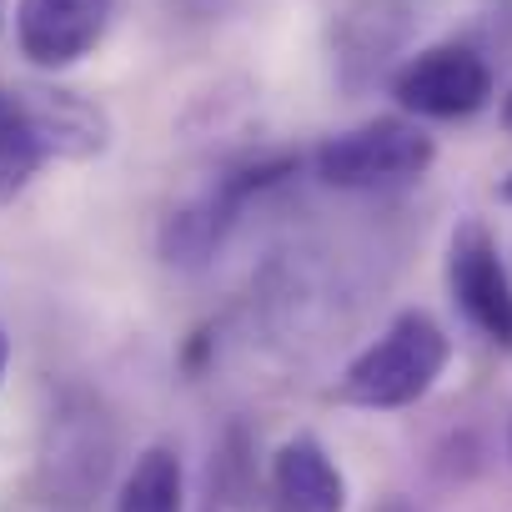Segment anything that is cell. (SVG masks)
I'll return each mask as SVG.
<instances>
[{"label":"cell","mask_w":512,"mask_h":512,"mask_svg":"<svg viewBox=\"0 0 512 512\" xmlns=\"http://www.w3.org/2000/svg\"><path fill=\"white\" fill-rule=\"evenodd\" d=\"M442 0H352L332 31L337 81L347 91H367L392 76L397 56H407L412 36L432 21Z\"/></svg>","instance_id":"obj_6"},{"label":"cell","mask_w":512,"mask_h":512,"mask_svg":"<svg viewBox=\"0 0 512 512\" xmlns=\"http://www.w3.org/2000/svg\"><path fill=\"white\" fill-rule=\"evenodd\" d=\"M382 512H417V507H412V502H387Z\"/></svg>","instance_id":"obj_16"},{"label":"cell","mask_w":512,"mask_h":512,"mask_svg":"<svg viewBox=\"0 0 512 512\" xmlns=\"http://www.w3.org/2000/svg\"><path fill=\"white\" fill-rule=\"evenodd\" d=\"M302 171V156L297 151H262V156H241L231 161L201 196H191L186 206H176L166 221H161V262L176 267V272H196L206 267L211 256L221 251V241L236 231L241 211L251 201H262L267 191L287 186L292 176Z\"/></svg>","instance_id":"obj_1"},{"label":"cell","mask_w":512,"mask_h":512,"mask_svg":"<svg viewBox=\"0 0 512 512\" xmlns=\"http://www.w3.org/2000/svg\"><path fill=\"white\" fill-rule=\"evenodd\" d=\"M397 106L422 121H467L492 101V61L467 41H442L407 56L387 76Z\"/></svg>","instance_id":"obj_5"},{"label":"cell","mask_w":512,"mask_h":512,"mask_svg":"<svg viewBox=\"0 0 512 512\" xmlns=\"http://www.w3.org/2000/svg\"><path fill=\"white\" fill-rule=\"evenodd\" d=\"M51 161L21 86H0V206H11Z\"/></svg>","instance_id":"obj_11"},{"label":"cell","mask_w":512,"mask_h":512,"mask_svg":"<svg viewBox=\"0 0 512 512\" xmlns=\"http://www.w3.org/2000/svg\"><path fill=\"white\" fill-rule=\"evenodd\" d=\"M116 512H186V472L176 447L156 442L131 462L116 492Z\"/></svg>","instance_id":"obj_12"},{"label":"cell","mask_w":512,"mask_h":512,"mask_svg":"<svg viewBox=\"0 0 512 512\" xmlns=\"http://www.w3.org/2000/svg\"><path fill=\"white\" fill-rule=\"evenodd\" d=\"M0 26H6V0H0Z\"/></svg>","instance_id":"obj_18"},{"label":"cell","mask_w":512,"mask_h":512,"mask_svg":"<svg viewBox=\"0 0 512 512\" xmlns=\"http://www.w3.org/2000/svg\"><path fill=\"white\" fill-rule=\"evenodd\" d=\"M507 457H512V427H507Z\"/></svg>","instance_id":"obj_19"},{"label":"cell","mask_w":512,"mask_h":512,"mask_svg":"<svg viewBox=\"0 0 512 512\" xmlns=\"http://www.w3.org/2000/svg\"><path fill=\"white\" fill-rule=\"evenodd\" d=\"M272 502L277 512H347V477L322 437L297 432L272 452Z\"/></svg>","instance_id":"obj_9"},{"label":"cell","mask_w":512,"mask_h":512,"mask_svg":"<svg viewBox=\"0 0 512 512\" xmlns=\"http://www.w3.org/2000/svg\"><path fill=\"white\" fill-rule=\"evenodd\" d=\"M51 161H91L111 146V116L66 86H21Z\"/></svg>","instance_id":"obj_10"},{"label":"cell","mask_w":512,"mask_h":512,"mask_svg":"<svg viewBox=\"0 0 512 512\" xmlns=\"http://www.w3.org/2000/svg\"><path fill=\"white\" fill-rule=\"evenodd\" d=\"M447 292L477 337L512 352V272L497 251V236L477 216L457 221L447 241Z\"/></svg>","instance_id":"obj_7"},{"label":"cell","mask_w":512,"mask_h":512,"mask_svg":"<svg viewBox=\"0 0 512 512\" xmlns=\"http://www.w3.org/2000/svg\"><path fill=\"white\" fill-rule=\"evenodd\" d=\"M437 161V141L412 116H372L352 131L327 136L312 151V171L332 191H382L417 181Z\"/></svg>","instance_id":"obj_3"},{"label":"cell","mask_w":512,"mask_h":512,"mask_svg":"<svg viewBox=\"0 0 512 512\" xmlns=\"http://www.w3.org/2000/svg\"><path fill=\"white\" fill-rule=\"evenodd\" d=\"M502 126H507V131H512V91H507V96H502Z\"/></svg>","instance_id":"obj_14"},{"label":"cell","mask_w":512,"mask_h":512,"mask_svg":"<svg viewBox=\"0 0 512 512\" xmlns=\"http://www.w3.org/2000/svg\"><path fill=\"white\" fill-rule=\"evenodd\" d=\"M111 457H116V427L106 417V407L91 392H61L46 432H41V457H36V482L46 492V502H86L101 492V482L111 477Z\"/></svg>","instance_id":"obj_4"},{"label":"cell","mask_w":512,"mask_h":512,"mask_svg":"<svg viewBox=\"0 0 512 512\" xmlns=\"http://www.w3.org/2000/svg\"><path fill=\"white\" fill-rule=\"evenodd\" d=\"M116 16V0H16V46L41 71L86 61Z\"/></svg>","instance_id":"obj_8"},{"label":"cell","mask_w":512,"mask_h":512,"mask_svg":"<svg viewBox=\"0 0 512 512\" xmlns=\"http://www.w3.org/2000/svg\"><path fill=\"white\" fill-rule=\"evenodd\" d=\"M201 512H221V507H216V497H211V502H206V507H201Z\"/></svg>","instance_id":"obj_17"},{"label":"cell","mask_w":512,"mask_h":512,"mask_svg":"<svg viewBox=\"0 0 512 512\" xmlns=\"http://www.w3.org/2000/svg\"><path fill=\"white\" fill-rule=\"evenodd\" d=\"M497 196H502V201L512 206V176H502V186H497Z\"/></svg>","instance_id":"obj_15"},{"label":"cell","mask_w":512,"mask_h":512,"mask_svg":"<svg viewBox=\"0 0 512 512\" xmlns=\"http://www.w3.org/2000/svg\"><path fill=\"white\" fill-rule=\"evenodd\" d=\"M447 362H452L447 332L427 312H402V317H392V327L377 342H367L347 362L332 397L342 407L397 412V407L422 402L437 387V377L447 372Z\"/></svg>","instance_id":"obj_2"},{"label":"cell","mask_w":512,"mask_h":512,"mask_svg":"<svg viewBox=\"0 0 512 512\" xmlns=\"http://www.w3.org/2000/svg\"><path fill=\"white\" fill-rule=\"evenodd\" d=\"M6 367H11V337H6V327H0V382H6Z\"/></svg>","instance_id":"obj_13"}]
</instances>
